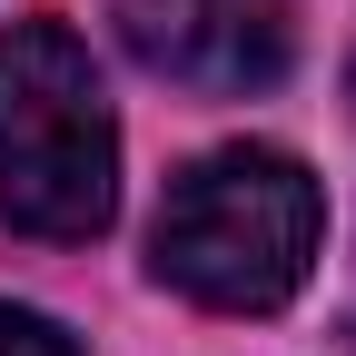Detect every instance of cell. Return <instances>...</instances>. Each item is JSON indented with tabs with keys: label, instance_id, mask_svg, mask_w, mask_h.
I'll return each mask as SVG.
<instances>
[{
	"label": "cell",
	"instance_id": "cell-1",
	"mask_svg": "<svg viewBox=\"0 0 356 356\" xmlns=\"http://www.w3.org/2000/svg\"><path fill=\"white\" fill-rule=\"evenodd\" d=\"M317 238H327V198L287 149H208L198 168L168 178L149 267L218 317H267L307 287Z\"/></svg>",
	"mask_w": 356,
	"mask_h": 356
},
{
	"label": "cell",
	"instance_id": "cell-2",
	"mask_svg": "<svg viewBox=\"0 0 356 356\" xmlns=\"http://www.w3.org/2000/svg\"><path fill=\"white\" fill-rule=\"evenodd\" d=\"M119 208V129L89 50L60 20L0 30V218L20 238H99Z\"/></svg>",
	"mask_w": 356,
	"mask_h": 356
},
{
	"label": "cell",
	"instance_id": "cell-3",
	"mask_svg": "<svg viewBox=\"0 0 356 356\" xmlns=\"http://www.w3.org/2000/svg\"><path fill=\"white\" fill-rule=\"evenodd\" d=\"M129 60L208 89V99H248L297 60V0H109Z\"/></svg>",
	"mask_w": 356,
	"mask_h": 356
},
{
	"label": "cell",
	"instance_id": "cell-4",
	"mask_svg": "<svg viewBox=\"0 0 356 356\" xmlns=\"http://www.w3.org/2000/svg\"><path fill=\"white\" fill-rule=\"evenodd\" d=\"M0 356H79V337L50 327L40 307H0Z\"/></svg>",
	"mask_w": 356,
	"mask_h": 356
},
{
	"label": "cell",
	"instance_id": "cell-5",
	"mask_svg": "<svg viewBox=\"0 0 356 356\" xmlns=\"http://www.w3.org/2000/svg\"><path fill=\"white\" fill-rule=\"evenodd\" d=\"M346 356H356V317H346Z\"/></svg>",
	"mask_w": 356,
	"mask_h": 356
},
{
	"label": "cell",
	"instance_id": "cell-6",
	"mask_svg": "<svg viewBox=\"0 0 356 356\" xmlns=\"http://www.w3.org/2000/svg\"><path fill=\"white\" fill-rule=\"evenodd\" d=\"M346 99H356V70H346Z\"/></svg>",
	"mask_w": 356,
	"mask_h": 356
}]
</instances>
